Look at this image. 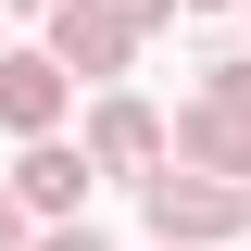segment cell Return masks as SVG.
I'll return each instance as SVG.
<instances>
[{"label": "cell", "mask_w": 251, "mask_h": 251, "mask_svg": "<svg viewBox=\"0 0 251 251\" xmlns=\"http://www.w3.org/2000/svg\"><path fill=\"white\" fill-rule=\"evenodd\" d=\"M0 13H63V0H0Z\"/></svg>", "instance_id": "cell-10"}, {"label": "cell", "mask_w": 251, "mask_h": 251, "mask_svg": "<svg viewBox=\"0 0 251 251\" xmlns=\"http://www.w3.org/2000/svg\"><path fill=\"white\" fill-rule=\"evenodd\" d=\"M138 201H151V239H176V251H226V239H251V188H239V176H201V163H163Z\"/></svg>", "instance_id": "cell-1"}, {"label": "cell", "mask_w": 251, "mask_h": 251, "mask_svg": "<svg viewBox=\"0 0 251 251\" xmlns=\"http://www.w3.org/2000/svg\"><path fill=\"white\" fill-rule=\"evenodd\" d=\"M88 138H25V163H13V201H25V214H50V226H75L88 214Z\"/></svg>", "instance_id": "cell-4"}, {"label": "cell", "mask_w": 251, "mask_h": 251, "mask_svg": "<svg viewBox=\"0 0 251 251\" xmlns=\"http://www.w3.org/2000/svg\"><path fill=\"white\" fill-rule=\"evenodd\" d=\"M50 63L63 75H126V63H138V25H126L113 0H63L50 13Z\"/></svg>", "instance_id": "cell-6"}, {"label": "cell", "mask_w": 251, "mask_h": 251, "mask_svg": "<svg viewBox=\"0 0 251 251\" xmlns=\"http://www.w3.org/2000/svg\"><path fill=\"white\" fill-rule=\"evenodd\" d=\"M188 13H214V0H188Z\"/></svg>", "instance_id": "cell-11"}, {"label": "cell", "mask_w": 251, "mask_h": 251, "mask_svg": "<svg viewBox=\"0 0 251 251\" xmlns=\"http://www.w3.org/2000/svg\"><path fill=\"white\" fill-rule=\"evenodd\" d=\"M113 13H126V25H138V38H163V25H176V13H188V0H113Z\"/></svg>", "instance_id": "cell-7"}, {"label": "cell", "mask_w": 251, "mask_h": 251, "mask_svg": "<svg viewBox=\"0 0 251 251\" xmlns=\"http://www.w3.org/2000/svg\"><path fill=\"white\" fill-rule=\"evenodd\" d=\"M88 163H100V176H138V188H151L163 176V163H176V126H163L151 113V100H100V113H88Z\"/></svg>", "instance_id": "cell-3"}, {"label": "cell", "mask_w": 251, "mask_h": 251, "mask_svg": "<svg viewBox=\"0 0 251 251\" xmlns=\"http://www.w3.org/2000/svg\"><path fill=\"white\" fill-rule=\"evenodd\" d=\"M151 251H176V239H151Z\"/></svg>", "instance_id": "cell-12"}, {"label": "cell", "mask_w": 251, "mask_h": 251, "mask_svg": "<svg viewBox=\"0 0 251 251\" xmlns=\"http://www.w3.org/2000/svg\"><path fill=\"white\" fill-rule=\"evenodd\" d=\"M38 226H25V201H13V188H0V251H25Z\"/></svg>", "instance_id": "cell-9"}, {"label": "cell", "mask_w": 251, "mask_h": 251, "mask_svg": "<svg viewBox=\"0 0 251 251\" xmlns=\"http://www.w3.org/2000/svg\"><path fill=\"white\" fill-rule=\"evenodd\" d=\"M176 163H201V176H239V188H251V75H239V63H214V88L176 113Z\"/></svg>", "instance_id": "cell-2"}, {"label": "cell", "mask_w": 251, "mask_h": 251, "mask_svg": "<svg viewBox=\"0 0 251 251\" xmlns=\"http://www.w3.org/2000/svg\"><path fill=\"white\" fill-rule=\"evenodd\" d=\"M25 251H100V239H88V214H75V226H38Z\"/></svg>", "instance_id": "cell-8"}, {"label": "cell", "mask_w": 251, "mask_h": 251, "mask_svg": "<svg viewBox=\"0 0 251 251\" xmlns=\"http://www.w3.org/2000/svg\"><path fill=\"white\" fill-rule=\"evenodd\" d=\"M63 100H75V75L50 50H0V138H63Z\"/></svg>", "instance_id": "cell-5"}]
</instances>
